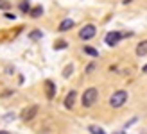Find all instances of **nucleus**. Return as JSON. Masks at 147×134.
<instances>
[{
  "mask_svg": "<svg viewBox=\"0 0 147 134\" xmlns=\"http://www.w3.org/2000/svg\"><path fill=\"white\" fill-rule=\"evenodd\" d=\"M97 98H99V91H97L95 88H88V89H84L83 96H81L83 107H92L93 104L97 102Z\"/></svg>",
  "mask_w": 147,
  "mask_h": 134,
  "instance_id": "f257e3e1",
  "label": "nucleus"
},
{
  "mask_svg": "<svg viewBox=\"0 0 147 134\" xmlns=\"http://www.w3.org/2000/svg\"><path fill=\"white\" fill-rule=\"evenodd\" d=\"M127 96H129V95H127V91H124V89H119V91H115V93L111 95V98H109V106L115 107V109L122 107L124 104H126Z\"/></svg>",
  "mask_w": 147,
  "mask_h": 134,
  "instance_id": "f03ea898",
  "label": "nucleus"
},
{
  "mask_svg": "<svg viewBox=\"0 0 147 134\" xmlns=\"http://www.w3.org/2000/svg\"><path fill=\"white\" fill-rule=\"evenodd\" d=\"M95 32H97V29H95V25L88 23V25H84V27L79 31V38L83 40V41H86V40H92L93 36H95Z\"/></svg>",
  "mask_w": 147,
  "mask_h": 134,
  "instance_id": "7ed1b4c3",
  "label": "nucleus"
},
{
  "mask_svg": "<svg viewBox=\"0 0 147 134\" xmlns=\"http://www.w3.org/2000/svg\"><path fill=\"white\" fill-rule=\"evenodd\" d=\"M122 32H117V31H113V32H108L106 34V45L108 47H115V45H119V41L122 40Z\"/></svg>",
  "mask_w": 147,
  "mask_h": 134,
  "instance_id": "20e7f679",
  "label": "nucleus"
},
{
  "mask_svg": "<svg viewBox=\"0 0 147 134\" xmlns=\"http://www.w3.org/2000/svg\"><path fill=\"white\" fill-rule=\"evenodd\" d=\"M38 115V106H31V107H25L22 111V120L24 122H31L32 118Z\"/></svg>",
  "mask_w": 147,
  "mask_h": 134,
  "instance_id": "39448f33",
  "label": "nucleus"
},
{
  "mask_svg": "<svg viewBox=\"0 0 147 134\" xmlns=\"http://www.w3.org/2000/svg\"><path fill=\"white\" fill-rule=\"evenodd\" d=\"M56 84L52 82V80H45V95H47V98L49 100H52L54 96H56Z\"/></svg>",
  "mask_w": 147,
  "mask_h": 134,
  "instance_id": "423d86ee",
  "label": "nucleus"
},
{
  "mask_svg": "<svg viewBox=\"0 0 147 134\" xmlns=\"http://www.w3.org/2000/svg\"><path fill=\"white\" fill-rule=\"evenodd\" d=\"M76 96H77V93L74 91V89L67 93V96H65V107H67V109L74 107V104H76Z\"/></svg>",
  "mask_w": 147,
  "mask_h": 134,
  "instance_id": "0eeeda50",
  "label": "nucleus"
},
{
  "mask_svg": "<svg viewBox=\"0 0 147 134\" xmlns=\"http://www.w3.org/2000/svg\"><path fill=\"white\" fill-rule=\"evenodd\" d=\"M72 27H74V20L67 18V20H63L61 23H59V27H57V31H59V32H65V31H70Z\"/></svg>",
  "mask_w": 147,
  "mask_h": 134,
  "instance_id": "6e6552de",
  "label": "nucleus"
},
{
  "mask_svg": "<svg viewBox=\"0 0 147 134\" xmlns=\"http://www.w3.org/2000/svg\"><path fill=\"white\" fill-rule=\"evenodd\" d=\"M136 56H147V40H144V41H140L136 45Z\"/></svg>",
  "mask_w": 147,
  "mask_h": 134,
  "instance_id": "1a4fd4ad",
  "label": "nucleus"
},
{
  "mask_svg": "<svg viewBox=\"0 0 147 134\" xmlns=\"http://www.w3.org/2000/svg\"><path fill=\"white\" fill-rule=\"evenodd\" d=\"M29 14H31L32 18H40L41 14H43V7L41 5H36V7H32V9L29 11Z\"/></svg>",
  "mask_w": 147,
  "mask_h": 134,
  "instance_id": "9d476101",
  "label": "nucleus"
},
{
  "mask_svg": "<svg viewBox=\"0 0 147 134\" xmlns=\"http://www.w3.org/2000/svg\"><path fill=\"white\" fill-rule=\"evenodd\" d=\"M43 38V32L41 31H38V29H34V31H31V32H29V40H41Z\"/></svg>",
  "mask_w": 147,
  "mask_h": 134,
  "instance_id": "9b49d317",
  "label": "nucleus"
},
{
  "mask_svg": "<svg viewBox=\"0 0 147 134\" xmlns=\"http://www.w3.org/2000/svg\"><path fill=\"white\" fill-rule=\"evenodd\" d=\"M84 54L90 57H99V50H95L93 47H84Z\"/></svg>",
  "mask_w": 147,
  "mask_h": 134,
  "instance_id": "f8f14e48",
  "label": "nucleus"
},
{
  "mask_svg": "<svg viewBox=\"0 0 147 134\" xmlns=\"http://www.w3.org/2000/svg\"><path fill=\"white\" fill-rule=\"evenodd\" d=\"M88 131H90L92 134H106L104 129H100L99 125H90V127H88Z\"/></svg>",
  "mask_w": 147,
  "mask_h": 134,
  "instance_id": "ddd939ff",
  "label": "nucleus"
},
{
  "mask_svg": "<svg viewBox=\"0 0 147 134\" xmlns=\"http://www.w3.org/2000/svg\"><path fill=\"white\" fill-rule=\"evenodd\" d=\"M20 11L22 13H29V11H31V4H29L27 0H22V2H20Z\"/></svg>",
  "mask_w": 147,
  "mask_h": 134,
  "instance_id": "4468645a",
  "label": "nucleus"
},
{
  "mask_svg": "<svg viewBox=\"0 0 147 134\" xmlns=\"http://www.w3.org/2000/svg\"><path fill=\"white\" fill-rule=\"evenodd\" d=\"M67 47H68V43L65 41V40H59V41L54 43V48H56V50H63V48H67Z\"/></svg>",
  "mask_w": 147,
  "mask_h": 134,
  "instance_id": "2eb2a0df",
  "label": "nucleus"
},
{
  "mask_svg": "<svg viewBox=\"0 0 147 134\" xmlns=\"http://www.w3.org/2000/svg\"><path fill=\"white\" fill-rule=\"evenodd\" d=\"M72 73H74V66H72V64H67V66H65V70H63V77L68 79Z\"/></svg>",
  "mask_w": 147,
  "mask_h": 134,
  "instance_id": "dca6fc26",
  "label": "nucleus"
},
{
  "mask_svg": "<svg viewBox=\"0 0 147 134\" xmlns=\"http://www.w3.org/2000/svg\"><path fill=\"white\" fill-rule=\"evenodd\" d=\"M11 7V2H7V0H0V9L2 11H7Z\"/></svg>",
  "mask_w": 147,
  "mask_h": 134,
  "instance_id": "f3484780",
  "label": "nucleus"
},
{
  "mask_svg": "<svg viewBox=\"0 0 147 134\" xmlns=\"http://www.w3.org/2000/svg\"><path fill=\"white\" fill-rule=\"evenodd\" d=\"M95 68H97V64H95V63H90V64L86 66V73H92Z\"/></svg>",
  "mask_w": 147,
  "mask_h": 134,
  "instance_id": "a211bd4d",
  "label": "nucleus"
},
{
  "mask_svg": "<svg viewBox=\"0 0 147 134\" xmlns=\"http://www.w3.org/2000/svg\"><path fill=\"white\" fill-rule=\"evenodd\" d=\"M5 18H9V20H14V14H11V13H5Z\"/></svg>",
  "mask_w": 147,
  "mask_h": 134,
  "instance_id": "6ab92c4d",
  "label": "nucleus"
},
{
  "mask_svg": "<svg viewBox=\"0 0 147 134\" xmlns=\"http://www.w3.org/2000/svg\"><path fill=\"white\" fill-rule=\"evenodd\" d=\"M142 70H144V73H147V64L144 66V68H142Z\"/></svg>",
  "mask_w": 147,
  "mask_h": 134,
  "instance_id": "aec40b11",
  "label": "nucleus"
},
{
  "mask_svg": "<svg viewBox=\"0 0 147 134\" xmlns=\"http://www.w3.org/2000/svg\"><path fill=\"white\" fill-rule=\"evenodd\" d=\"M0 134H9V132H7V131H0Z\"/></svg>",
  "mask_w": 147,
  "mask_h": 134,
  "instance_id": "412c9836",
  "label": "nucleus"
},
{
  "mask_svg": "<svg viewBox=\"0 0 147 134\" xmlns=\"http://www.w3.org/2000/svg\"><path fill=\"white\" fill-rule=\"evenodd\" d=\"M115 134H124V132H115Z\"/></svg>",
  "mask_w": 147,
  "mask_h": 134,
  "instance_id": "4be33fe9",
  "label": "nucleus"
}]
</instances>
